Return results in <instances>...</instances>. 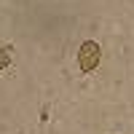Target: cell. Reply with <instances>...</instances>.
<instances>
[{
    "mask_svg": "<svg viewBox=\"0 0 134 134\" xmlns=\"http://www.w3.org/2000/svg\"><path fill=\"white\" fill-rule=\"evenodd\" d=\"M78 64H81L83 72H91L94 67L99 64V46L94 40H86L81 46V51H78Z\"/></svg>",
    "mask_w": 134,
    "mask_h": 134,
    "instance_id": "6da1fadb",
    "label": "cell"
},
{
    "mask_svg": "<svg viewBox=\"0 0 134 134\" xmlns=\"http://www.w3.org/2000/svg\"><path fill=\"white\" fill-rule=\"evenodd\" d=\"M11 64V54L5 48H0V70H5V67Z\"/></svg>",
    "mask_w": 134,
    "mask_h": 134,
    "instance_id": "7a4b0ae2",
    "label": "cell"
}]
</instances>
